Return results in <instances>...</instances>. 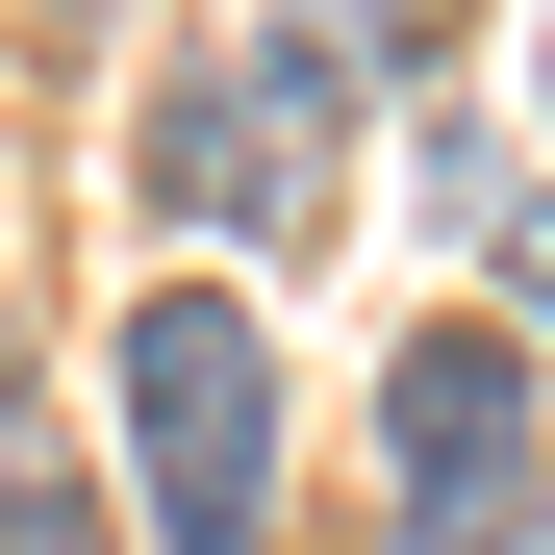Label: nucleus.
Wrapping results in <instances>:
<instances>
[{
	"label": "nucleus",
	"mask_w": 555,
	"mask_h": 555,
	"mask_svg": "<svg viewBox=\"0 0 555 555\" xmlns=\"http://www.w3.org/2000/svg\"><path fill=\"white\" fill-rule=\"evenodd\" d=\"M127 177H152V228H228V253L328 228V177H353V51H328V26H203V51L152 76Z\"/></svg>",
	"instance_id": "1"
},
{
	"label": "nucleus",
	"mask_w": 555,
	"mask_h": 555,
	"mask_svg": "<svg viewBox=\"0 0 555 555\" xmlns=\"http://www.w3.org/2000/svg\"><path fill=\"white\" fill-rule=\"evenodd\" d=\"M505 278H530V304H555V203H530V228H505Z\"/></svg>",
	"instance_id": "5"
},
{
	"label": "nucleus",
	"mask_w": 555,
	"mask_h": 555,
	"mask_svg": "<svg viewBox=\"0 0 555 555\" xmlns=\"http://www.w3.org/2000/svg\"><path fill=\"white\" fill-rule=\"evenodd\" d=\"M379 505L429 555H480V505H530V353L505 328H429L404 379H379Z\"/></svg>",
	"instance_id": "3"
},
{
	"label": "nucleus",
	"mask_w": 555,
	"mask_h": 555,
	"mask_svg": "<svg viewBox=\"0 0 555 555\" xmlns=\"http://www.w3.org/2000/svg\"><path fill=\"white\" fill-rule=\"evenodd\" d=\"M102 379H127V480H152V555H253V505H278V328L228 304V278H152Z\"/></svg>",
	"instance_id": "2"
},
{
	"label": "nucleus",
	"mask_w": 555,
	"mask_h": 555,
	"mask_svg": "<svg viewBox=\"0 0 555 555\" xmlns=\"http://www.w3.org/2000/svg\"><path fill=\"white\" fill-rule=\"evenodd\" d=\"M505 555H555V480H530V505H505Z\"/></svg>",
	"instance_id": "6"
},
{
	"label": "nucleus",
	"mask_w": 555,
	"mask_h": 555,
	"mask_svg": "<svg viewBox=\"0 0 555 555\" xmlns=\"http://www.w3.org/2000/svg\"><path fill=\"white\" fill-rule=\"evenodd\" d=\"M0 555H76V454H51L26 404H0Z\"/></svg>",
	"instance_id": "4"
}]
</instances>
